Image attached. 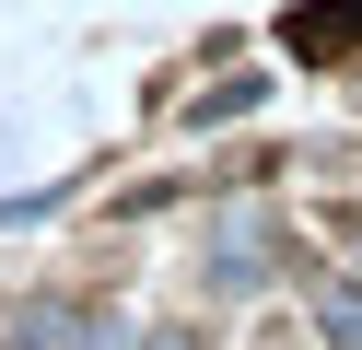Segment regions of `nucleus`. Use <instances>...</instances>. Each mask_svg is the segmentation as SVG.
Returning <instances> with one entry per match:
<instances>
[{"instance_id": "1", "label": "nucleus", "mask_w": 362, "mask_h": 350, "mask_svg": "<svg viewBox=\"0 0 362 350\" xmlns=\"http://www.w3.org/2000/svg\"><path fill=\"white\" fill-rule=\"evenodd\" d=\"M0 350H105V327L82 303H24V315L0 327Z\"/></svg>"}, {"instance_id": "2", "label": "nucleus", "mask_w": 362, "mask_h": 350, "mask_svg": "<svg viewBox=\"0 0 362 350\" xmlns=\"http://www.w3.org/2000/svg\"><path fill=\"white\" fill-rule=\"evenodd\" d=\"M269 269H281V245H269V222H222V245H211V292H257Z\"/></svg>"}, {"instance_id": "3", "label": "nucleus", "mask_w": 362, "mask_h": 350, "mask_svg": "<svg viewBox=\"0 0 362 350\" xmlns=\"http://www.w3.org/2000/svg\"><path fill=\"white\" fill-rule=\"evenodd\" d=\"M315 327L327 350H362V280H315Z\"/></svg>"}, {"instance_id": "4", "label": "nucleus", "mask_w": 362, "mask_h": 350, "mask_svg": "<svg viewBox=\"0 0 362 350\" xmlns=\"http://www.w3.org/2000/svg\"><path fill=\"white\" fill-rule=\"evenodd\" d=\"M129 350H199V327H152V339H129Z\"/></svg>"}]
</instances>
